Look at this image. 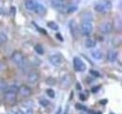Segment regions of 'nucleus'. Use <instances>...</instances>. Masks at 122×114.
Here are the masks:
<instances>
[{
    "label": "nucleus",
    "instance_id": "15",
    "mask_svg": "<svg viewBox=\"0 0 122 114\" xmlns=\"http://www.w3.org/2000/svg\"><path fill=\"white\" fill-rule=\"evenodd\" d=\"M117 51H109L108 52V55H107V58H108V61L109 62H115L117 59Z\"/></svg>",
    "mask_w": 122,
    "mask_h": 114
},
{
    "label": "nucleus",
    "instance_id": "37",
    "mask_svg": "<svg viewBox=\"0 0 122 114\" xmlns=\"http://www.w3.org/2000/svg\"><path fill=\"white\" fill-rule=\"evenodd\" d=\"M60 111H61V108H59V109H58V111L56 112V114H60Z\"/></svg>",
    "mask_w": 122,
    "mask_h": 114
},
{
    "label": "nucleus",
    "instance_id": "35",
    "mask_svg": "<svg viewBox=\"0 0 122 114\" xmlns=\"http://www.w3.org/2000/svg\"><path fill=\"white\" fill-rule=\"evenodd\" d=\"M106 103H107V100H103V101L102 100L101 101V104H106Z\"/></svg>",
    "mask_w": 122,
    "mask_h": 114
},
{
    "label": "nucleus",
    "instance_id": "6",
    "mask_svg": "<svg viewBox=\"0 0 122 114\" xmlns=\"http://www.w3.org/2000/svg\"><path fill=\"white\" fill-rule=\"evenodd\" d=\"M73 66H74V69L78 72H84L86 68V66L85 65V63L78 57H75L73 59Z\"/></svg>",
    "mask_w": 122,
    "mask_h": 114
},
{
    "label": "nucleus",
    "instance_id": "28",
    "mask_svg": "<svg viewBox=\"0 0 122 114\" xmlns=\"http://www.w3.org/2000/svg\"><path fill=\"white\" fill-rule=\"evenodd\" d=\"M100 89H101V86H96V87H93V88H92L91 91H92V93H97Z\"/></svg>",
    "mask_w": 122,
    "mask_h": 114
},
{
    "label": "nucleus",
    "instance_id": "38",
    "mask_svg": "<svg viewBox=\"0 0 122 114\" xmlns=\"http://www.w3.org/2000/svg\"><path fill=\"white\" fill-rule=\"evenodd\" d=\"M95 114H102V112H100V111H99V112H97V113H95Z\"/></svg>",
    "mask_w": 122,
    "mask_h": 114
},
{
    "label": "nucleus",
    "instance_id": "23",
    "mask_svg": "<svg viewBox=\"0 0 122 114\" xmlns=\"http://www.w3.org/2000/svg\"><path fill=\"white\" fill-rule=\"evenodd\" d=\"M75 108H76L77 109H79V110H84V111H86L87 110V109H86V106H84L82 104H79V103H77L76 105H75Z\"/></svg>",
    "mask_w": 122,
    "mask_h": 114
},
{
    "label": "nucleus",
    "instance_id": "12",
    "mask_svg": "<svg viewBox=\"0 0 122 114\" xmlns=\"http://www.w3.org/2000/svg\"><path fill=\"white\" fill-rule=\"evenodd\" d=\"M69 26H70V30H71V35H72L74 38H77V34H78V27H77V24H76V23H75V21L71 20V21L70 22Z\"/></svg>",
    "mask_w": 122,
    "mask_h": 114
},
{
    "label": "nucleus",
    "instance_id": "7",
    "mask_svg": "<svg viewBox=\"0 0 122 114\" xmlns=\"http://www.w3.org/2000/svg\"><path fill=\"white\" fill-rule=\"evenodd\" d=\"M62 60L63 58L60 53H54L49 57V61L54 66H59L62 63Z\"/></svg>",
    "mask_w": 122,
    "mask_h": 114
},
{
    "label": "nucleus",
    "instance_id": "13",
    "mask_svg": "<svg viewBox=\"0 0 122 114\" xmlns=\"http://www.w3.org/2000/svg\"><path fill=\"white\" fill-rule=\"evenodd\" d=\"M34 11H35L36 13H38V14L43 15V14H45V12H46V8L43 5H41V4H40V3L37 2Z\"/></svg>",
    "mask_w": 122,
    "mask_h": 114
},
{
    "label": "nucleus",
    "instance_id": "29",
    "mask_svg": "<svg viewBox=\"0 0 122 114\" xmlns=\"http://www.w3.org/2000/svg\"><path fill=\"white\" fill-rule=\"evenodd\" d=\"M56 37L57 38V39H58V40H60V41H64V38H62V36H61V35H60V34H59V33H57Z\"/></svg>",
    "mask_w": 122,
    "mask_h": 114
},
{
    "label": "nucleus",
    "instance_id": "30",
    "mask_svg": "<svg viewBox=\"0 0 122 114\" xmlns=\"http://www.w3.org/2000/svg\"><path fill=\"white\" fill-rule=\"evenodd\" d=\"M23 114H33V110H32L31 109H27Z\"/></svg>",
    "mask_w": 122,
    "mask_h": 114
},
{
    "label": "nucleus",
    "instance_id": "2",
    "mask_svg": "<svg viewBox=\"0 0 122 114\" xmlns=\"http://www.w3.org/2000/svg\"><path fill=\"white\" fill-rule=\"evenodd\" d=\"M17 93H18V87L15 85L8 86L7 90L5 91V99L8 102H14L17 97Z\"/></svg>",
    "mask_w": 122,
    "mask_h": 114
},
{
    "label": "nucleus",
    "instance_id": "3",
    "mask_svg": "<svg viewBox=\"0 0 122 114\" xmlns=\"http://www.w3.org/2000/svg\"><path fill=\"white\" fill-rule=\"evenodd\" d=\"M11 59L13 61V63L15 65H17V66H19L21 68H24V67L26 66V64H27L26 60H25V58L23 55L22 52H13V54L11 56Z\"/></svg>",
    "mask_w": 122,
    "mask_h": 114
},
{
    "label": "nucleus",
    "instance_id": "11",
    "mask_svg": "<svg viewBox=\"0 0 122 114\" xmlns=\"http://www.w3.org/2000/svg\"><path fill=\"white\" fill-rule=\"evenodd\" d=\"M71 76H69V75H65V76H63V78L61 79V86H62V88H65V89H67V88H69L70 86L71 85Z\"/></svg>",
    "mask_w": 122,
    "mask_h": 114
},
{
    "label": "nucleus",
    "instance_id": "19",
    "mask_svg": "<svg viewBox=\"0 0 122 114\" xmlns=\"http://www.w3.org/2000/svg\"><path fill=\"white\" fill-rule=\"evenodd\" d=\"M47 26H48L49 28L53 29V30H58V29H59V26H58L57 24H56L55 22H49V23L47 24Z\"/></svg>",
    "mask_w": 122,
    "mask_h": 114
},
{
    "label": "nucleus",
    "instance_id": "10",
    "mask_svg": "<svg viewBox=\"0 0 122 114\" xmlns=\"http://www.w3.org/2000/svg\"><path fill=\"white\" fill-rule=\"evenodd\" d=\"M39 80H40V76H39V74L37 72L35 71L30 72L28 74V76H27V81L31 84H36L39 81Z\"/></svg>",
    "mask_w": 122,
    "mask_h": 114
},
{
    "label": "nucleus",
    "instance_id": "16",
    "mask_svg": "<svg viewBox=\"0 0 122 114\" xmlns=\"http://www.w3.org/2000/svg\"><path fill=\"white\" fill-rule=\"evenodd\" d=\"M91 56L96 60H101L102 57V53L99 50H93L91 52Z\"/></svg>",
    "mask_w": 122,
    "mask_h": 114
},
{
    "label": "nucleus",
    "instance_id": "27",
    "mask_svg": "<svg viewBox=\"0 0 122 114\" xmlns=\"http://www.w3.org/2000/svg\"><path fill=\"white\" fill-rule=\"evenodd\" d=\"M33 24H34V23H33ZM34 25H35V26L37 27V29L39 30V32H40V33H41V34H43V35H46V34H47V33H46V31H45V30H44V29L40 28V27H39V26H37V25H36L35 24H34Z\"/></svg>",
    "mask_w": 122,
    "mask_h": 114
},
{
    "label": "nucleus",
    "instance_id": "4",
    "mask_svg": "<svg viewBox=\"0 0 122 114\" xmlns=\"http://www.w3.org/2000/svg\"><path fill=\"white\" fill-rule=\"evenodd\" d=\"M93 25L91 22H84L81 25V33L84 36H89L92 33Z\"/></svg>",
    "mask_w": 122,
    "mask_h": 114
},
{
    "label": "nucleus",
    "instance_id": "22",
    "mask_svg": "<svg viewBox=\"0 0 122 114\" xmlns=\"http://www.w3.org/2000/svg\"><path fill=\"white\" fill-rule=\"evenodd\" d=\"M76 10H77L76 6H68V7H67V10H66V11H67L68 13H72V12H74V11H76Z\"/></svg>",
    "mask_w": 122,
    "mask_h": 114
},
{
    "label": "nucleus",
    "instance_id": "36",
    "mask_svg": "<svg viewBox=\"0 0 122 114\" xmlns=\"http://www.w3.org/2000/svg\"><path fill=\"white\" fill-rule=\"evenodd\" d=\"M3 67H4V65H3L2 63H0V70H1V69H2Z\"/></svg>",
    "mask_w": 122,
    "mask_h": 114
},
{
    "label": "nucleus",
    "instance_id": "1",
    "mask_svg": "<svg viewBox=\"0 0 122 114\" xmlns=\"http://www.w3.org/2000/svg\"><path fill=\"white\" fill-rule=\"evenodd\" d=\"M95 10L101 13H105L108 12L111 9H112V2L110 0H102L100 1L99 3H97L94 7Z\"/></svg>",
    "mask_w": 122,
    "mask_h": 114
},
{
    "label": "nucleus",
    "instance_id": "34",
    "mask_svg": "<svg viewBox=\"0 0 122 114\" xmlns=\"http://www.w3.org/2000/svg\"><path fill=\"white\" fill-rule=\"evenodd\" d=\"M8 114H18V113H17L16 111H13V110H12V111H10Z\"/></svg>",
    "mask_w": 122,
    "mask_h": 114
},
{
    "label": "nucleus",
    "instance_id": "31",
    "mask_svg": "<svg viewBox=\"0 0 122 114\" xmlns=\"http://www.w3.org/2000/svg\"><path fill=\"white\" fill-rule=\"evenodd\" d=\"M79 97L81 98L82 101H85V100H86V95H83V94H80V95H79Z\"/></svg>",
    "mask_w": 122,
    "mask_h": 114
},
{
    "label": "nucleus",
    "instance_id": "26",
    "mask_svg": "<svg viewBox=\"0 0 122 114\" xmlns=\"http://www.w3.org/2000/svg\"><path fill=\"white\" fill-rule=\"evenodd\" d=\"M89 73L91 74L93 77H96V78H98V77H100L101 75H100V73L98 71H96V70H93V69H91L90 71H89Z\"/></svg>",
    "mask_w": 122,
    "mask_h": 114
},
{
    "label": "nucleus",
    "instance_id": "5",
    "mask_svg": "<svg viewBox=\"0 0 122 114\" xmlns=\"http://www.w3.org/2000/svg\"><path fill=\"white\" fill-rule=\"evenodd\" d=\"M51 3L55 9H56L60 11H65L67 10V7H68L65 0H52Z\"/></svg>",
    "mask_w": 122,
    "mask_h": 114
},
{
    "label": "nucleus",
    "instance_id": "24",
    "mask_svg": "<svg viewBox=\"0 0 122 114\" xmlns=\"http://www.w3.org/2000/svg\"><path fill=\"white\" fill-rule=\"evenodd\" d=\"M46 83L49 84V85H55V83H56V80H55L54 78L50 77V78H48V79L46 80Z\"/></svg>",
    "mask_w": 122,
    "mask_h": 114
},
{
    "label": "nucleus",
    "instance_id": "39",
    "mask_svg": "<svg viewBox=\"0 0 122 114\" xmlns=\"http://www.w3.org/2000/svg\"><path fill=\"white\" fill-rule=\"evenodd\" d=\"M110 114H115V113H112V112H111V113H110Z\"/></svg>",
    "mask_w": 122,
    "mask_h": 114
},
{
    "label": "nucleus",
    "instance_id": "32",
    "mask_svg": "<svg viewBox=\"0 0 122 114\" xmlns=\"http://www.w3.org/2000/svg\"><path fill=\"white\" fill-rule=\"evenodd\" d=\"M76 88H77V90H79V91H81V89H82V86L80 85L79 82H77L76 83Z\"/></svg>",
    "mask_w": 122,
    "mask_h": 114
},
{
    "label": "nucleus",
    "instance_id": "14",
    "mask_svg": "<svg viewBox=\"0 0 122 114\" xmlns=\"http://www.w3.org/2000/svg\"><path fill=\"white\" fill-rule=\"evenodd\" d=\"M36 4H37V2L36 1H33V0H25V9L27 10H30V11H34L35 7H36Z\"/></svg>",
    "mask_w": 122,
    "mask_h": 114
},
{
    "label": "nucleus",
    "instance_id": "33",
    "mask_svg": "<svg viewBox=\"0 0 122 114\" xmlns=\"http://www.w3.org/2000/svg\"><path fill=\"white\" fill-rule=\"evenodd\" d=\"M11 12H13V14H14V12H15V8L14 7H11Z\"/></svg>",
    "mask_w": 122,
    "mask_h": 114
},
{
    "label": "nucleus",
    "instance_id": "20",
    "mask_svg": "<svg viewBox=\"0 0 122 114\" xmlns=\"http://www.w3.org/2000/svg\"><path fill=\"white\" fill-rule=\"evenodd\" d=\"M7 88H8L7 82L5 81H3V80H0V91L1 92H5L7 90Z\"/></svg>",
    "mask_w": 122,
    "mask_h": 114
},
{
    "label": "nucleus",
    "instance_id": "17",
    "mask_svg": "<svg viewBox=\"0 0 122 114\" xmlns=\"http://www.w3.org/2000/svg\"><path fill=\"white\" fill-rule=\"evenodd\" d=\"M85 43H86V48H93V47L96 46V41L94 39H92V38H87Z\"/></svg>",
    "mask_w": 122,
    "mask_h": 114
},
{
    "label": "nucleus",
    "instance_id": "25",
    "mask_svg": "<svg viewBox=\"0 0 122 114\" xmlns=\"http://www.w3.org/2000/svg\"><path fill=\"white\" fill-rule=\"evenodd\" d=\"M47 95H48L51 98H54V97H55V92H54L52 89H48V90H47Z\"/></svg>",
    "mask_w": 122,
    "mask_h": 114
},
{
    "label": "nucleus",
    "instance_id": "18",
    "mask_svg": "<svg viewBox=\"0 0 122 114\" xmlns=\"http://www.w3.org/2000/svg\"><path fill=\"white\" fill-rule=\"evenodd\" d=\"M35 51H36V52L38 53V54H40V55H42L43 53H44V50H43V48H42V46L41 45H40V44H37L36 46H35Z\"/></svg>",
    "mask_w": 122,
    "mask_h": 114
},
{
    "label": "nucleus",
    "instance_id": "9",
    "mask_svg": "<svg viewBox=\"0 0 122 114\" xmlns=\"http://www.w3.org/2000/svg\"><path fill=\"white\" fill-rule=\"evenodd\" d=\"M112 28H113L112 24L109 22H105L100 25V31L103 34H109L112 31Z\"/></svg>",
    "mask_w": 122,
    "mask_h": 114
},
{
    "label": "nucleus",
    "instance_id": "21",
    "mask_svg": "<svg viewBox=\"0 0 122 114\" xmlns=\"http://www.w3.org/2000/svg\"><path fill=\"white\" fill-rule=\"evenodd\" d=\"M39 103H40V105L41 106H42V107H48L49 106V101L45 98H41V99L39 100Z\"/></svg>",
    "mask_w": 122,
    "mask_h": 114
},
{
    "label": "nucleus",
    "instance_id": "8",
    "mask_svg": "<svg viewBox=\"0 0 122 114\" xmlns=\"http://www.w3.org/2000/svg\"><path fill=\"white\" fill-rule=\"evenodd\" d=\"M18 93L24 96V97H27L31 95V89L26 85H22L18 88Z\"/></svg>",
    "mask_w": 122,
    "mask_h": 114
}]
</instances>
